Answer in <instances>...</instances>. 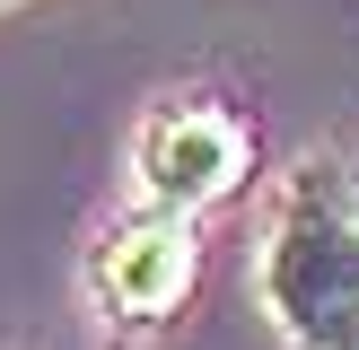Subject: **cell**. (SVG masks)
<instances>
[{
  "label": "cell",
  "mask_w": 359,
  "mask_h": 350,
  "mask_svg": "<svg viewBox=\"0 0 359 350\" xmlns=\"http://www.w3.org/2000/svg\"><path fill=\"white\" fill-rule=\"evenodd\" d=\"M263 315L290 350H359V184L333 158H307L272 210Z\"/></svg>",
  "instance_id": "obj_1"
},
{
  "label": "cell",
  "mask_w": 359,
  "mask_h": 350,
  "mask_svg": "<svg viewBox=\"0 0 359 350\" xmlns=\"http://www.w3.org/2000/svg\"><path fill=\"white\" fill-rule=\"evenodd\" d=\"M202 280V245H193L184 210H132L97 237V262H88V289H97L105 324H167L175 307Z\"/></svg>",
  "instance_id": "obj_2"
},
{
  "label": "cell",
  "mask_w": 359,
  "mask_h": 350,
  "mask_svg": "<svg viewBox=\"0 0 359 350\" xmlns=\"http://www.w3.org/2000/svg\"><path fill=\"white\" fill-rule=\"evenodd\" d=\"M245 158H255V140H245V122L228 105H158L140 122V140H132L140 192L158 210H184V219L245 184Z\"/></svg>",
  "instance_id": "obj_3"
},
{
  "label": "cell",
  "mask_w": 359,
  "mask_h": 350,
  "mask_svg": "<svg viewBox=\"0 0 359 350\" xmlns=\"http://www.w3.org/2000/svg\"><path fill=\"white\" fill-rule=\"evenodd\" d=\"M0 9H9V0H0Z\"/></svg>",
  "instance_id": "obj_4"
}]
</instances>
